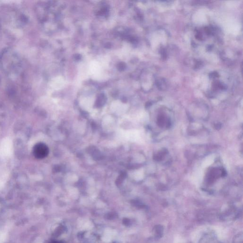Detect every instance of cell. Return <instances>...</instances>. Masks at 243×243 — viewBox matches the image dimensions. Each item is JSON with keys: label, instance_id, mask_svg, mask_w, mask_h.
Instances as JSON below:
<instances>
[{"label": "cell", "instance_id": "cell-1", "mask_svg": "<svg viewBox=\"0 0 243 243\" xmlns=\"http://www.w3.org/2000/svg\"><path fill=\"white\" fill-rule=\"evenodd\" d=\"M13 153V143L9 137H6L0 141V158L7 159Z\"/></svg>", "mask_w": 243, "mask_h": 243}, {"label": "cell", "instance_id": "cell-2", "mask_svg": "<svg viewBox=\"0 0 243 243\" xmlns=\"http://www.w3.org/2000/svg\"><path fill=\"white\" fill-rule=\"evenodd\" d=\"M34 152L36 157L41 159L48 155L49 149L48 147L44 143H39L35 147Z\"/></svg>", "mask_w": 243, "mask_h": 243}, {"label": "cell", "instance_id": "cell-3", "mask_svg": "<svg viewBox=\"0 0 243 243\" xmlns=\"http://www.w3.org/2000/svg\"><path fill=\"white\" fill-rule=\"evenodd\" d=\"M9 173L7 169L3 166L0 165V186L5 184L7 181Z\"/></svg>", "mask_w": 243, "mask_h": 243}, {"label": "cell", "instance_id": "cell-4", "mask_svg": "<svg viewBox=\"0 0 243 243\" xmlns=\"http://www.w3.org/2000/svg\"><path fill=\"white\" fill-rule=\"evenodd\" d=\"M165 123V118L163 116H160L159 118L158 119V123L160 126H163Z\"/></svg>", "mask_w": 243, "mask_h": 243}, {"label": "cell", "instance_id": "cell-5", "mask_svg": "<svg viewBox=\"0 0 243 243\" xmlns=\"http://www.w3.org/2000/svg\"><path fill=\"white\" fill-rule=\"evenodd\" d=\"M62 243V242H53L52 243Z\"/></svg>", "mask_w": 243, "mask_h": 243}]
</instances>
